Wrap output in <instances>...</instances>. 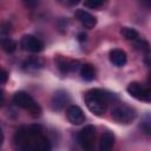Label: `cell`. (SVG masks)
Masks as SVG:
<instances>
[{
  "instance_id": "obj_23",
  "label": "cell",
  "mask_w": 151,
  "mask_h": 151,
  "mask_svg": "<svg viewBox=\"0 0 151 151\" xmlns=\"http://www.w3.org/2000/svg\"><path fill=\"white\" fill-rule=\"evenodd\" d=\"M86 38H87L86 33H84V32H80V33H78V40H79L80 42H84V41H86Z\"/></svg>"
},
{
  "instance_id": "obj_8",
  "label": "cell",
  "mask_w": 151,
  "mask_h": 151,
  "mask_svg": "<svg viewBox=\"0 0 151 151\" xmlns=\"http://www.w3.org/2000/svg\"><path fill=\"white\" fill-rule=\"evenodd\" d=\"M76 17L87 28H92L97 25V18L94 15H92L91 13H88L87 11H85V9H78L76 12Z\"/></svg>"
},
{
  "instance_id": "obj_12",
  "label": "cell",
  "mask_w": 151,
  "mask_h": 151,
  "mask_svg": "<svg viewBox=\"0 0 151 151\" xmlns=\"http://www.w3.org/2000/svg\"><path fill=\"white\" fill-rule=\"evenodd\" d=\"M42 65L44 64H42V61L40 59H38V58H29V59H27V60L24 61L22 67H24L25 71L31 72V71H37V70L41 68Z\"/></svg>"
},
{
  "instance_id": "obj_22",
  "label": "cell",
  "mask_w": 151,
  "mask_h": 151,
  "mask_svg": "<svg viewBox=\"0 0 151 151\" xmlns=\"http://www.w3.org/2000/svg\"><path fill=\"white\" fill-rule=\"evenodd\" d=\"M24 1V4L27 6V7H29V8H34L37 5H38V0H22Z\"/></svg>"
},
{
  "instance_id": "obj_20",
  "label": "cell",
  "mask_w": 151,
  "mask_h": 151,
  "mask_svg": "<svg viewBox=\"0 0 151 151\" xmlns=\"http://www.w3.org/2000/svg\"><path fill=\"white\" fill-rule=\"evenodd\" d=\"M142 129L144 130V132L146 134H150L151 133V127H150V119L149 117H146V120L142 123Z\"/></svg>"
},
{
  "instance_id": "obj_7",
  "label": "cell",
  "mask_w": 151,
  "mask_h": 151,
  "mask_svg": "<svg viewBox=\"0 0 151 151\" xmlns=\"http://www.w3.org/2000/svg\"><path fill=\"white\" fill-rule=\"evenodd\" d=\"M67 119L73 125H80L85 122V116L83 110L77 105H71L67 109Z\"/></svg>"
},
{
  "instance_id": "obj_13",
  "label": "cell",
  "mask_w": 151,
  "mask_h": 151,
  "mask_svg": "<svg viewBox=\"0 0 151 151\" xmlns=\"http://www.w3.org/2000/svg\"><path fill=\"white\" fill-rule=\"evenodd\" d=\"M80 76L83 79L87 80V81H91L94 79V76H96V72H94V68L92 65L90 64H85V65H81L80 67Z\"/></svg>"
},
{
  "instance_id": "obj_16",
  "label": "cell",
  "mask_w": 151,
  "mask_h": 151,
  "mask_svg": "<svg viewBox=\"0 0 151 151\" xmlns=\"http://www.w3.org/2000/svg\"><path fill=\"white\" fill-rule=\"evenodd\" d=\"M58 68L61 73H67L70 71V61H67L64 58H59L58 60Z\"/></svg>"
},
{
  "instance_id": "obj_1",
  "label": "cell",
  "mask_w": 151,
  "mask_h": 151,
  "mask_svg": "<svg viewBox=\"0 0 151 151\" xmlns=\"http://www.w3.org/2000/svg\"><path fill=\"white\" fill-rule=\"evenodd\" d=\"M113 97L114 96L112 93H109L99 88H93V90H90L85 94L84 99H85V104L87 109L96 116L100 117L106 112L107 104L110 100H112Z\"/></svg>"
},
{
  "instance_id": "obj_9",
  "label": "cell",
  "mask_w": 151,
  "mask_h": 151,
  "mask_svg": "<svg viewBox=\"0 0 151 151\" xmlns=\"http://www.w3.org/2000/svg\"><path fill=\"white\" fill-rule=\"evenodd\" d=\"M126 60H127V57H126L125 51H123L120 48H113L110 51V61L114 66L122 67L126 64Z\"/></svg>"
},
{
  "instance_id": "obj_6",
  "label": "cell",
  "mask_w": 151,
  "mask_h": 151,
  "mask_svg": "<svg viewBox=\"0 0 151 151\" xmlns=\"http://www.w3.org/2000/svg\"><path fill=\"white\" fill-rule=\"evenodd\" d=\"M21 46L24 47V50L33 52V53H38V52H41L44 50V42L40 39L35 38L33 35H29V34L22 37Z\"/></svg>"
},
{
  "instance_id": "obj_15",
  "label": "cell",
  "mask_w": 151,
  "mask_h": 151,
  "mask_svg": "<svg viewBox=\"0 0 151 151\" xmlns=\"http://www.w3.org/2000/svg\"><path fill=\"white\" fill-rule=\"evenodd\" d=\"M120 33L125 39L131 40V41H134L139 38V33L134 28H131V27H122Z\"/></svg>"
},
{
  "instance_id": "obj_25",
  "label": "cell",
  "mask_w": 151,
  "mask_h": 151,
  "mask_svg": "<svg viewBox=\"0 0 151 151\" xmlns=\"http://www.w3.org/2000/svg\"><path fill=\"white\" fill-rule=\"evenodd\" d=\"M70 4H72V5H76V4H78V2H80V0H67Z\"/></svg>"
},
{
  "instance_id": "obj_3",
  "label": "cell",
  "mask_w": 151,
  "mask_h": 151,
  "mask_svg": "<svg viewBox=\"0 0 151 151\" xmlns=\"http://www.w3.org/2000/svg\"><path fill=\"white\" fill-rule=\"evenodd\" d=\"M112 118L120 124H130L136 118V111L126 105L117 106L112 110Z\"/></svg>"
},
{
  "instance_id": "obj_11",
  "label": "cell",
  "mask_w": 151,
  "mask_h": 151,
  "mask_svg": "<svg viewBox=\"0 0 151 151\" xmlns=\"http://www.w3.org/2000/svg\"><path fill=\"white\" fill-rule=\"evenodd\" d=\"M114 134L111 131H105L103 132L100 140H99V149L100 151H109L112 149V146L114 145Z\"/></svg>"
},
{
  "instance_id": "obj_24",
  "label": "cell",
  "mask_w": 151,
  "mask_h": 151,
  "mask_svg": "<svg viewBox=\"0 0 151 151\" xmlns=\"http://www.w3.org/2000/svg\"><path fill=\"white\" fill-rule=\"evenodd\" d=\"M2 142H4V133H2V130H1V127H0V146H1Z\"/></svg>"
},
{
  "instance_id": "obj_14",
  "label": "cell",
  "mask_w": 151,
  "mask_h": 151,
  "mask_svg": "<svg viewBox=\"0 0 151 151\" xmlns=\"http://www.w3.org/2000/svg\"><path fill=\"white\" fill-rule=\"evenodd\" d=\"M0 44H1V47L5 52L7 53H13L15 50H17V42L13 40V39H9V38H1L0 39Z\"/></svg>"
},
{
  "instance_id": "obj_21",
  "label": "cell",
  "mask_w": 151,
  "mask_h": 151,
  "mask_svg": "<svg viewBox=\"0 0 151 151\" xmlns=\"http://www.w3.org/2000/svg\"><path fill=\"white\" fill-rule=\"evenodd\" d=\"M7 79H8V74H7V72H6L4 68L0 67V83H6Z\"/></svg>"
},
{
  "instance_id": "obj_17",
  "label": "cell",
  "mask_w": 151,
  "mask_h": 151,
  "mask_svg": "<svg viewBox=\"0 0 151 151\" xmlns=\"http://www.w3.org/2000/svg\"><path fill=\"white\" fill-rule=\"evenodd\" d=\"M104 1L105 0H85L84 6L88 8H98L104 4Z\"/></svg>"
},
{
  "instance_id": "obj_2",
  "label": "cell",
  "mask_w": 151,
  "mask_h": 151,
  "mask_svg": "<svg viewBox=\"0 0 151 151\" xmlns=\"http://www.w3.org/2000/svg\"><path fill=\"white\" fill-rule=\"evenodd\" d=\"M13 101L19 107H22V109L27 110L33 118H39L42 113L41 107L33 100L32 96L28 94L27 92H24V91L17 92L13 97Z\"/></svg>"
},
{
  "instance_id": "obj_19",
  "label": "cell",
  "mask_w": 151,
  "mask_h": 151,
  "mask_svg": "<svg viewBox=\"0 0 151 151\" xmlns=\"http://www.w3.org/2000/svg\"><path fill=\"white\" fill-rule=\"evenodd\" d=\"M9 32H11V24L4 22V24L0 26V33L4 34V35H6V34H8Z\"/></svg>"
},
{
  "instance_id": "obj_4",
  "label": "cell",
  "mask_w": 151,
  "mask_h": 151,
  "mask_svg": "<svg viewBox=\"0 0 151 151\" xmlns=\"http://www.w3.org/2000/svg\"><path fill=\"white\" fill-rule=\"evenodd\" d=\"M127 92L131 97L136 98L137 100H142V101H150L151 100V93L150 90L147 87H145L144 85H142L140 83L137 81H132L127 85Z\"/></svg>"
},
{
  "instance_id": "obj_18",
  "label": "cell",
  "mask_w": 151,
  "mask_h": 151,
  "mask_svg": "<svg viewBox=\"0 0 151 151\" xmlns=\"http://www.w3.org/2000/svg\"><path fill=\"white\" fill-rule=\"evenodd\" d=\"M134 44H136V47H137L138 50H142V51L149 53V44H147L145 40H142V39L138 38L137 40H134Z\"/></svg>"
},
{
  "instance_id": "obj_10",
  "label": "cell",
  "mask_w": 151,
  "mask_h": 151,
  "mask_svg": "<svg viewBox=\"0 0 151 151\" xmlns=\"http://www.w3.org/2000/svg\"><path fill=\"white\" fill-rule=\"evenodd\" d=\"M68 100H70L68 94L65 91H58V92L54 93V96L52 98V101H51L52 103V109L55 110V111H59L67 104Z\"/></svg>"
},
{
  "instance_id": "obj_5",
  "label": "cell",
  "mask_w": 151,
  "mask_h": 151,
  "mask_svg": "<svg viewBox=\"0 0 151 151\" xmlns=\"http://www.w3.org/2000/svg\"><path fill=\"white\" fill-rule=\"evenodd\" d=\"M94 137H96V127L93 125H86L85 127L81 129V131L78 134L79 145L84 150L92 149L94 143Z\"/></svg>"
},
{
  "instance_id": "obj_26",
  "label": "cell",
  "mask_w": 151,
  "mask_h": 151,
  "mask_svg": "<svg viewBox=\"0 0 151 151\" xmlns=\"http://www.w3.org/2000/svg\"><path fill=\"white\" fill-rule=\"evenodd\" d=\"M2 101H4V94H2V92L0 91V106L2 105Z\"/></svg>"
}]
</instances>
